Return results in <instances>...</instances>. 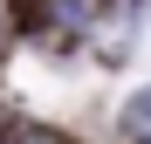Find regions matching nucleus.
Wrapping results in <instances>:
<instances>
[{
    "instance_id": "obj_1",
    "label": "nucleus",
    "mask_w": 151,
    "mask_h": 144,
    "mask_svg": "<svg viewBox=\"0 0 151 144\" xmlns=\"http://www.w3.org/2000/svg\"><path fill=\"white\" fill-rule=\"evenodd\" d=\"M124 124H131V137H144V144H151V89L137 96L131 110H124Z\"/></svg>"
}]
</instances>
